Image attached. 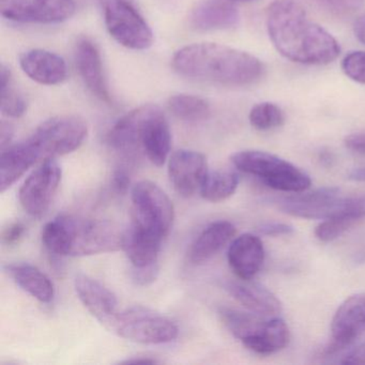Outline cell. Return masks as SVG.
<instances>
[{
    "label": "cell",
    "instance_id": "11",
    "mask_svg": "<svg viewBox=\"0 0 365 365\" xmlns=\"http://www.w3.org/2000/svg\"><path fill=\"white\" fill-rule=\"evenodd\" d=\"M76 11V0H0L3 18L16 23L56 24L69 20Z\"/></svg>",
    "mask_w": 365,
    "mask_h": 365
},
{
    "label": "cell",
    "instance_id": "22",
    "mask_svg": "<svg viewBox=\"0 0 365 365\" xmlns=\"http://www.w3.org/2000/svg\"><path fill=\"white\" fill-rule=\"evenodd\" d=\"M40 161L39 155L31 143L25 140L1 149L0 155V191L12 187L31 166Z\"/></svg>",
    "mask_w": 365,
    "mask_h": 365
},
{
    "label": "cell",
    "instance_id": "43",
    "mask_svg": "<svg viewBox=\"0 0 365 365\" xmlns=\"http://www.w3.org/2000/svg\"><path fill=\"white\" fill-rule=\"evenodd\" d=\"M348 178L350 180L365 182V168H354L348 174Z\"/></svg>",
    "mask_w": 365,
    "mask_h": 365
},
{
    "label": "cell",
    "instance_id": "36",
    "mask_svg": "<svg viewBox=\"0 0 365 365\" xmlns=\"http://www.w3.org/2000/svg\"><path fill=\"white\" fill-rule=\"evenodd\" d=\"M258 232L264 236H282V235L292 234L294 232V227L288 224L271 222V223H264L260 225Z\"/></svg>",
    "mask_w": 365,
    "mask_h": 365
},
{
    "label": "cell",
    "instance_id": "44",
    "mask_svg": "<svg viewBox=\"0 0 365 365\" xmlns=\"http://www.w3.org/2000/svg\"><path fill=\"white\" fill-rule=\"evenodd\" d=\"M232 1H240V3H251V1H255V0H232Z\"/></svg>",
    "mask_w": 365,
    "mask_h": 365
},
{
    "label": "cell",
    "instance_id": "31",
    "mask_svg": "<svg viewBox=\"0 0 365 365\" xmlns=\"http://www.w3.org/2000/svg\"><path fill=\"white\" fill-rule=\"evenodd\" d=\"M359 220L352 217H332L324 220L316 227L315 236L322 242H331L345 234Z\"/></svg>",
    "mask_w": 365,
    "mask_h": 365
},
{
    "label": "cell",
    "instance_id": "21",
    "mask_svg": "<svg viewBox=\"0 0 365 365\" xmlns=\"http://www.w3.org/2000/svg\"><path fill=\"white\" fill-rule=\"evenodd\" d=\"M238 9L227 0H204L190 16L192 26L197 31H223L238 25Z\"/></svg>",
    "mask_w": 365,
    "mask_h": 365
},
{
    "label": "cell",
    "instance_id": "38",
    "mask_svg": "<svg viewBox=\"0 0 365 365\" xmlns=\"http://www.w3.org/2000/svg\"><path fill=\"white\" fill-rule=\"evenodd\" d=\"M346 148L358 155H365V132H356L346 136Z\"/></svg>",
    "mask_w": 365,
    "mask_h": 365
},
{
    "label": "cell",
    "instance_id": "6",
    "mask_svg": "<svg viewBox=\"0 0 365 365\" xmlns=\"http://www.w3.org/2000/svg\"><path fill=\"white\" fill-rule=\"evenodd\" d=\"M88 128L78 116L63 115L42 123L27 138L39 159H56L78 150L86 140Z\"/></svg>",
    "mask_w": 365,
    "mask_h": 365
},
{
    "label": "cell",
    "instance_id": "2",
    "mask_svg": "<svg viewBox=\"0 0 365 365\" xmlns=\"http://www.w3.org/2000/svg\"><path fill=\"white\" fill-rule=\"evenodd\" d=\"M173 68L180 76L226 86H247L264 76V63L253 55L217 43H194L175 53Z\"/></svg>",
    "mask_w": 365,
    "mask_h": 365
},
{
    "label": "cell",
    "instance_id": "3",
    "mask_svg": "<svg viewBox=\"0 0 365 365\" xmlns=\"http://www.w3.org/2000/svg\"><path fill=\"white\" fill-rule=\"evenodd\" d=\"M123 232L114 224L78 215H61L42 230V242L51 254L91 256L123 249Z\"/></svg>",
    "mask_w": 365,
    "mask_h": 365
},
{
    "label": "cell",
    "instance_id": "1",
    "mask_svg": "<svg viewBox=\"0 0 365 365\" xmlns=\"http://www.w3.org/2000/svg\"><path fill=\"white\" fill-rule=\"evenodd\" d=\"M267 29L277 52L292 63L328 65L341 54L336 39L313 22L296 0H275L267 14Z\"/></svg>",
    "mask_w": 365,
    "mask_h": 365
},
{
    "label": "cell",
    "instance_id": "4",
    "mask_svg": "<svg viewBox=\"0 0 365 365\" xmlns=\"http://www.w3.org/2000/svg\"><path fill=\"white\" fill-rule=\"evenodd\" d=\"M275 205L292 217L309 220L352 217L360 221L365 217V194L341 195L337 187H322L309 193L279 198Z\"/></svg>",
    "mask_w": 365,
    "mask_h": 365
},
{
    "label": "cell",
    "instance_id": "10",
    "mask_svg": "<svg viewBox=\"0 0 365 365\" xmlns=\"http://www.w3.org/2000/svg\"><path fill=\"white\" fill-rule=\"evenodd\" d=\"M140 149L153 165L165 164L172 147L170 123L161 108L153 104L135 108Z\"/></svg>",
    "mask_w": 365,
    "mask_h": 365
},
{
    "label": "cell",
    "instance_id": "35",
    "mask_svg": "<svg viewBox=\"0 0 365 365\" xmlns=\"http://www.w3.org/2000/svg\"><path fill=\"white\" fill-rule=\"evenodd\" d=\"M26 227L21 222H14L10 224L3 232V242L6 245H14L20 242L21 239L24 236Z\"/></svg>",
    "mask_w": 365,
    "mask_h": 365
},
{
    "label": "cell",
    "instance_id": "13",
    "mask_svg": "<svg viewBox=\"0 0 365 365\" xmlns=\"http://www.w3.org/2000/svg\"><path fill=\"white\" fill-rule=\"evenodd\" d=\"M208 173L206 157L198 151L180 149L168 160L170 182L182 197H191L200 191Z\"/></svg>",
    "mask_w": 365,
    "mask_h": 365
},
{
    "label": "cell",
    "instance_id": "29",
    "mask_svg": "<svg viewBox=\"0 0 365 365\" xmlns=\"http://www.w3.org/2000/svg\"><path fill=\"white\" fill-rule=\"evenodd\" d=\"M0 95L1 113L9 118H20L27 110V101L24 96L16 88L11 71L5 65L0 69Z\"/></svg>",
    "mask_w": 365,
    "mask_h": 365
},
{
    "label": "cell",
    "instance_id": "14",
    "mask_svg": "<svg viewBox=\"0 0 365 365\" xmlns=\"http://www.w3.org/2000/svg\"><path fill=\"white\" fill-rule=\"evenodd\" d=\"M74 59L85 86L96 98L110 104L112 96L106 82L103 63L98 46L88 38H82L76 44Z\"/></svg>",
    "mask_w": 365,
    "mask_h": 365
},
{
    "label": "cell",
    "instance_id": "18",
    "mask_svg": "<svg viewBox=\"0 0 365 365\" xmlns=\"http://www.w3.org/2000/svg\"><path fill=\"white\" fill-rule=\"evenodd\" d=\"M228 264L239 279H253L264 262L262 241L252 234H243L230 243Z\"/></svg>",
    "mask_w": 365,
    "mask_h": 365
},
{
    "label": "cell",
    "instance_id": "30",
    "mask_svg": "<svg viewBox=\"0 0 365 365\" xmlns=\"http://www.w3.org/2000/svg\"><path fill=\"white\" fill-rule=\"evenodd\" d=\"M249 120L252 127L258 131H269L282 127L285 123V115L277 104L262 102L252 108Z\"/></svg>",
    "mask_w": 365,
    "mask_h": 365
},
{
    "label": "cell",
    "instance_id": "8",
    "mask_svg": "<svg viewBox=\"0 0 365 365\" xmlns=\"http://www.w3.org/2000/svg\"><path fill=\"white\" fill-rule=\"evenodd\" d=\"M133 223L165 238L175 220V209L168 194L148 180L136 183L131 191Z\"/></svg>",
    "mask_w": 365,
    "mask_h": 365
},
{
    "label": "cell",
    "instance_id": "40",
    "mask_svg": "<svg viewBox=\"0 0 365 365\" xmlns=\"http://www.w3.org/2000/svg\"><path fill=\"white\" fill-rule=\"evenodd\" d=\"M14 136V125L10 123H7V121H1V125H0V146H1V149H5L10 146Z\"/></svg>",
    "mask_w": 365,
    "mask_h": 365
},
{
    "label": "cell",
    "instance_id": "5",
    "mask_svg": "<svg viewBox=\"0 0 365 365\" xmlns=\"http://www.w3.org/2000/svg\"><path fill=\"white\" fill-rule=\"evenodd\" d=\"M230 161L241 172L257 177L264 185L277 191L301 193L312 185L307 173L266 151H239L232 155Z\"/></svg>",
    "mask_w": 365,
    "mask_h": 365
},
{
    "label": "cell",
    "instance_id": "7",
    "mask_svg": "<svg viewBox=\"0 0 365 365\" xmlns=\"http://www.w3.org/2000/svg\"><path fill=\"white\" fill-rule=\"evenodd\" d=\"M110 330L129 341L151 345L170 343L179 333L178 327L170 318L143 307L118 312Z\"/></svg>",
    "mask_w": 365,
    "mask_h": 365
},
{
    "label": "cell",
    "instance_id": "39",
    "mask_svg": "<svg viewBox=\"0 0 365 365\" xmlns=\"http://www.w3.org/2000/svg\"><path fill=\"white\" fill-rule=\"evenodd\" d=\"M341 363L344 364H365V341L358 347L351 350L349 354H346Z\"/></svg>",
    "mask_w": 365,
    "mask_h": 365
},
{
    "label": "cell",
    "instance_id": "25",
    "mask_svg": "<svg viewBox=\"0 0 365 365\" xmlns=\"http://www.w3.org/2000/svg\"><path fill=\"white\" fill-rule=\"evenodd\" d=\"M289 329L282 318L268 320L256 336L242 341L245 347L259 354H271L284 349L289 341Z\"/></svg>",
    "mask_w": 365,
    "mask_h": 365
},
{
    "label": "cell",
    "instance_id": "23",
    "mask_svg": "<svg viewBox=\"0 0 365 365\" xmlns=\"http://www.w3.org/2000/svg\"><path fill=\"white\" fill-rule=\"evenodd\" d=\"M236 234L234 224L228 221H217L209 224L192 243L190 260L193 264H202L217 255Z\"/></svg>",
    "mask_w": 365,
    "mask_h": 365
},
{
    "label": "cell",
    "instance_id": "28",
    "mask_svg": "<svg viewBox=\"0 0 365 365\" xmlns=\"http://www.w3.org/2000/svg\"><path fill=\"white\" fill-rule=\"evenodd\" d=\"M168 110L177 118L187 123H200L210 117L211 108L208 102L197 96L175 95L168 102Z\"/></svg>",
    "mask_w": 365,
    "mask_h": 365
},
{
    "label": "cell",
    "instance_id": "33",
    "mask_svg": "<svg viewBox=\"0 0 365 365\" xmlns=\"http://www.w3.org/2000/svg\"><path fill=\"white\" fill-rule=\"evenodd\" d=\"M324 7L339 14H352L365 5V0H317Z\"/></svg>",
    "mask_w": 365,
    "mask_h": 365
},
{
    "label": "cell",
    "instance_id": "20",
    "mask_svg": "<svg viewBox=\"0 0 365 365\" xmlns=\"http://www.w3.org/2000/svg\"><path fill=\"white\" fill-rule=\"evenodd\" d=\"M163 239L132 222L123 232V250L134 268L151 266L158 264Z\"/></svg>",
    "mask_w": 365,
    "mask_h": 365
},
{
    "label": "cell",
    "instance_id": "9",
    "mask_svg": "<svg viewBox=\"0 0 365 365\" xmlns=\"http://www.w3.org/2000/svg\"><path fill=\"white\" fill-rule=\"evenodd\" d=\"M108 34L120 46L133 51L148 50L153 33L129 0H102Z\"/></svg>",
    "mask_w": 365,
    "mask_h": 365
},
{
    "label": "cell",
    "instance_id": "12",
    "mask_svg": "<svg viewBox=\"0 0 365 365\" xmlns=\"http://www.w3.org/2000/svg\"><path fill=\"white\" fill-rule=\"evenodd\" d=\"M63 170L55 159L42 161L25 180L19 192L23 209L33 217H41L48 211L59 187Z\"/></svg>",
    "mask_w": 365,
    "mask_h": 365
},
{
    "label": "cell",
    "instance_id": "19",
    "mask_svg": "<svg viewBox=\"0 0 365 365\" xmlns=\"http://www.w3.org/2000/svg\"><path fill=\"white\" fill-rule=\"evenodd\" d=\"M225 288L239 303L257 315H277L283 309V304L272 292L252 279L227 282Z\"/></svg>",
    "mask_w": 365,
    "mask_h": 365
},
{
    "label": "cell",
    "instance_id": "17",
    "mask_svg": "<svg viewBox=\"0 0 365 365\" xmlns=\"http://www.w3.org/2000/svg\"><path fill=\"white\" fill-rule=\"evenodd\" d=\"M23 72L38 84L55 86L63 84L68 78L65 59L50 51L35 48L20 56Z\"/></svg>",
    "mask_w": 365,
    "mask_h": 365
},
{
    "label": "cell",
    "instance_id": "41",
    "mask_svg": "<svg viewBox=\"0 0 365 365\" xmlns=\"http://www.w3.org/2000/svg\"><path fill=\"white\" fill-rule=\"evenodd\" d=\"M120 363L121 364H158V363H160V361H158L157 359L151 358V356H138L121 361Z\"/></svg>",
    "mask_w": 365,
    "mask_h": 365
},
{
    "label": "cell",
    "instance_id": "26",
    "mask_svg": "<svg viewBox=\"0 0 365 365\" xmlns=\"http://www.w3.org/2000/svg\"><path fill=\"white\" fill-rule=\"evenodd\" d=\"M222 322L230 332L241 341L256 336L264 329L266 322L255 313H245L234 309H220Z\"/></svg>",
    "mask_w": 365,
    "mask_h": 365
},
{
    "label": "cell",
    "instance_id": "24",
    "mask_svg": "<svg viewBox=\"0 0 365 365\" xmlns=\"http://www.w3.org/2000/svg\"><path fill=\"white\" fill-rule=\"evenodd\" d=\"M6 270L14 281L31 297L42 303L52 302L55 296L54 285L50 277L37 267L19 262L8 264Z\"/></svg>",
    "mask_w": 365,
    "mask_h": 365
},
{
    "label": "cell",
    "instance_id": "16",
    "mask_svg": "<svg viewBox=\"0 0 365 365\" xmlns=\"http://www.w3.org/2000/svg\"><path fill=\"white\" fill-rule=\"evenodd\" d=\"M74 287L89 313L110 329L118 314V301L112 290L88 275L78 274Z\"/></svg>",
    "mask_w": 365,
    "mask_h": 365
},
{
    "label": "cell",
    "instance_id": "34",
    "mask_svg": "<svg viewBox=\"0 0 365 365\" xmlns=\"http://www.w3.org/2000/svg\"><path fill=\"white\" fill-rule=\"evenodd\" d=\"M159 274L158 264L143 268H134L132 270V279L140 286H148L157 279Z\"/></svg>",
    "mask_w": 365,
    "mask_h": 365
},
{
    "label": "cell",
    "instance_id": "32",
    "mask_svg": "<svg viewBox=\"0 0 365 365\" xmlns=\"http://www.w3.org/2000/svg\"><path fill=\"white\" fill-rule=\"evenodd\" d=\"M341 70L350 80L365 85V52L358 51L346 55L341 61Z\"/></svg>",
    "mask_w": 365,
    "mask_h": 365
},
{
    "label": "cell",
    "instance_id": "15",
    "mask_svg": "<svg viewBox=\"0 0 365 365\" xmlns=\"http://www.w3.org/2000/svg\"><path fill=\"white\" fill-rule=\"evenodd\" d=\"M331 332L334 339L333 350L346 347L365 333V294L346 299L333 316Z\"/></svg>",
    "mask_w": 365,
    "mask_h": 365
},
{
    "label": "cell",
    "instance_id": "37",
    "mask_svg": "<svg viewBox=\"0 0 365 365\" xmlns=\"http://www.w3.org/2000/svg\"><path fill=\"white\" fill-rule=\"evenodd\" d=\"M130 187V175L125 168H117L112 176V187L116 193L123 194Z\"/></svg>",
    "mask_w": 365,
    "mask_h": 365
},
{
    "label": "cell",
    "instance_id": "27",
    "mask_svg": "<svg viewBox=\"0 0 365 365\" xmlns=\"http://www.w3.org/2000/svg\"><path fill=\"white\" fill-rule=\"evenodd\" d=\"M239 185V177L230 170L209 172L200 187V195L211 202H220L234 195Z\"/></svg>",
    "mask_w": 365,
    "mask_h": 365
},
{
    "label": "cell",
    "instance_id": "42",
    "mask_svg": "<svg viewBox=\"0 0 365 365\" xmlns=\"http://www.w3.org/2000/svg\"><path fill=\"white\" fill-rule=\"evenodd\" d=\"M354 35L358 38L359 41L365 44V16H361L354 23Z\"/></svg>",
    "mask_w": 365,
    "mask_h": 365
}]
</instances>
